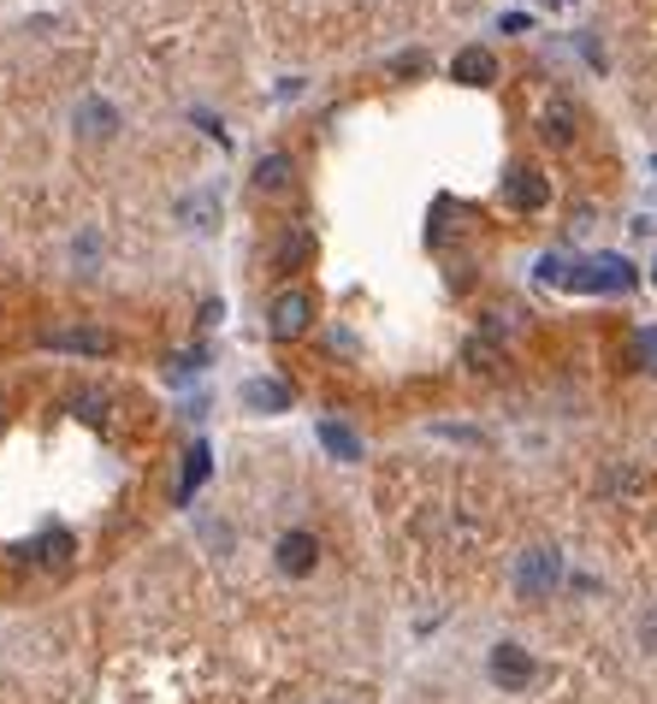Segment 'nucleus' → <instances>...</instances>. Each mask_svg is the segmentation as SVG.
<instances>
[{"label":"nucleus","instance_id":"10","mask_svg":"<svg viewBox=\"0 0 657 704\" xmlns=\"http://www.w3.org/2000/svg\"><path fill=\"white\" fill-rule=\"evenodd\" d=\"M539 130H545V142H575V130H580V113H575V101L568 95H551L545 101V113H539Z\"/></svg>","mask_w":657,"mask_h":704},{"label":"nucleus","instance_id":"17","mask_svg":"<svg viewBox=\"0 0 657 704\" xmlns=\"http://www.w3.org/2000/svg\"><path fill=\"white\" fill-rule=\"evenodd\" d=\"M634 356H639V368H652V373H657V326H639Z\"/></svg>","mask_w":657,"mask_h":704},{"label":"nucleus","instance_id":"5","mask_svg":"<svg viewBox=\"0 0 657 704\" xmlns=\"http://www.w3.org/2000/svg\"><path fill=\"white\" fill-rule=\"evenodd\" d=\"M498 196H504V208H516V213H539L551 201V178L539 166H509Z\"/></svg>","mask_w":657,"mask_h":704},{"label":"nucleus","instance_id":"6","mask_svg":"<svg viewBox=\"0 0 657 704\" xmlns=\"http://www.w3.org/2000/svg\"><path fill=\"white\" fill-rule=\"evenodd\" d=\"M273 563H279V575H285V580L314 575V563H320V539H314V533H302V527H290V533H279V545H273Z\"/></svg>","mask_w":657,"mask_h":704},{"label":"nucleus","instance_id":"9","mask_svg":"<svg viewBox=\"0 0 657 704\" xmlns=\"http://www.w3.org/2000/svg\"><path fill=\"white\" fill-rule=\"evenodd\" d=\"M113 130H119V107H113V101H101V95H83L78 101V137L107 142Z\"/></svg>","mask_w":657,"mask_h":704},{"label":"nucleus","instance_id":"2","mask_svg":"<svg viewBox=\"0 0 657 704\" xmlns=\"http://www.w3.org/2000/svg\"><path fill=\"white\" fill-rule=\"evenodd\" d=\"M516 598H528V604H545L551 592L563 586V551L557 545H528L516 556Z\"/></svg>","mask_w":657,"mask_h":704},{"label":"nucleus","instance_id":"1","mask_svg":"<svg viewBox=\"0 0 657 704\" xmlns=\"http://www.w3.org/2000/svg\"><path fill=\"white\" fill-rule=\"evenodd\" d=\"M539 278L563 285V290H580V297H627V290H634V267H627L622 255H587V261H575V267L545 255L539 261Z\"/></svg>","mask_w":657,"mask_h":704},{"label":"nucleus","instance_id":"13","mask_svg":"<svg viewBox=\"0 0 657 704\" xmlns=\"http://www.w3.org/2000/svg\"><path fill=\"white\" fill-rule=\"evenodd\" d=\"M208 468H214V450H208V445H201V438H196V445L184 450V480H178V504H189V497L201 492V480H208Z\"/></svg>","mask_w":657,"mask_h":704},{"label":"nucleus","instance_id":"3","mask_svg":"<svg viewBox=\"0 0 657 704\" xmlns=\"http://www.w3.org/2000/svg\"><path fill=\"white\" fill-rule=\"evenodd\" d=\"M486 674H492L498 693H528V686L539 681V657L521 639H498V645H492V657H486Z\"/></svg>","mask_w":657,"mask_h":704},{"label":"nucleus","instance_id":"16","mask_svg":"<svg viewBox=\"0 0 657 704\" xmlns=\"http://www.w3.org/2000/svg\"><path fill=\"white\" fill-rule=\"evenodd\" d=\"M36 556H42L48 568H66V563H71V533H66V527H48V533L36 539Z\"/></svg>","mask_w":657,"mask_h":704},{"label":"nucleus","instance_id":"18","mask_svg":"<svg viewBox=\"0 0 657 704\" xmlns=\"http://www.w3.org/2000/svg\"><path fill=\"white\" fill-rule=\"evenodd\" d=\"M652 278H657V261H652Z\"/></svg>","mask_w":657,"mask_h":704},{"label":"nucleus","instance_id":"12","mask_svg":"<svg viewBox=\"0 0 657 704\" xmlns=\"http://www.w3.org/2000/svg\"><path fill=\"white\" fill-rule=\"evenodd\" d=\"M314 438H320V445H326V457H338V462H361V432H349L344 427V420H320V427H314Z\"/></svg>","mask_w":657,"mask_h":704},{"label":"nucleus","instance_id":"4","mask_svg":"<svg viewBox=\"0 0 657 704\" xmlns=\"http://www.w3.org/2000/svg\"><path fill=\"white\" fill-rule=\"evenodd\" d=\"M309 326H314V297L309 290H279V297L267 302V337L273 344H297Z\"/></svg>","mask_w":657,"mask_h":704},{"label":"nucleus","instance_id":"8","mask_svg":"<svg viewBox=\"0 0 657 704\" xmlns=\"http://www.w3.org/2000/svg\"><path fill=\"white\" fill-rule=\"evenodd\" d=\"M450 78L469 83V90H486V83H498V60H492V48H457V60H450Z\"/></svg>","mask_w":657,"mask_h":704},{"label":"nucleus","instance_id":"11","mask_svg":"<svg viewBox=\"0 0 657 704\" xmlns=\"http://www.w3.org/2000/svg\"><path fill=\"white\" fill-rule=\"evenodd\" d=\"M243 408H250V415H285L290 385L285 379H250V385H243Z\"/></svg>","mask_w":657,"mask_h":704},{"label":"nucleus","instance_id":"7","mask_svg":"<svg viewBox=\"0 0 657 704\" xmlns=\"http://www.w3.org/2000/svg\"><path fill=\"white\" fill-rule=\"evenodd\" d=\"M42 349H66V356H113V332H95V326L42 332Z\"/></svg>","mask_w":657,"mask_h":704},{"label":"nucleus","instance_id":"14","mask_svg":"<svg viewBox=\"0 0 657 704\" xmlns=\"http://www.w3.org/2000/svg\"><path fill=\"white\" fill-rule=\"evenodd\" d=\"M309 255H314V231L290 226L285 243H279V273H302V267H309Z\"/></svg>","mask_w":657,"mask_h":704},{"label":"nucleus","instance_id":"15","mask_svg":"<svg viewBox=\"0 0 657 704\" xmlns=\"http://www.w3.org/2000/svg\"><path fill=\"white\" fill-rule=\"evenodd\" d=\"M255 189H267V196H279V189H290V154H261L255 160Z\"/></svg>","mask_w":657,"mask_h":704}]
</instances>
